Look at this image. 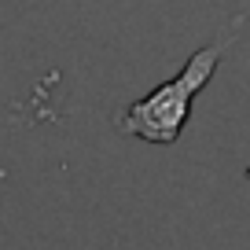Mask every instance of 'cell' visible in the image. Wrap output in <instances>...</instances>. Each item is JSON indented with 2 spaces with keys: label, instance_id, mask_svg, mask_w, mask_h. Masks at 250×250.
Listing matches in <instances>:
<instances>
[{
  "label": "cell",
  "instance_id": "cell-1",
  "mask_svg": "<svg viewBox=\"0 0 250 250\" xmlns=\"http://www.w3.org/2000/svg\"><path fill=\"white\" fill-rule=\"evenodd\" d=\"M239 26H243V15L232 22V30L221 41L199 48V52L184 62V70H180L177 78H169L166 85L151 88L144 100L129 103V107L114 118L118 133L147 140V144H177L180 133H184V125H188V114H191V103H195V96L206 88V81L213 78L221 55H225L228 44L235 41V30H239Z\"/></svg>",
  "mask_w": 250,
  "mask_h": 250
}]
</instances>
